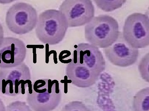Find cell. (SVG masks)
I'll return each mask as SVG.
<instances>
[{"instance_id":"6da1fadb","label":"cell","mask_w":149,"mask_h":111,"mask_svg":"<svg viewBox=\"0 0 149 111\" xmlns=\"http://www.w3.org/2000/svg\"><path fill=\"white\" fill-rule=\"evenodd\" d=\"M68 28L66 18L60 10L49 9L39 14L35 32L41 42L56 45L64 39Z\"/></svg>"},{"instance_id":"7a4b0ae2","label":"cell","mask_w":149,"mask_h":111,"mask_svg":"<svg viewBox=\"0 0 149 111\" xmlns=\"http://www.w3.org/2000/svg\"><path fill=\"white\" fill-rule=\"evenodd\" d=\"M61 90L58 81L39 79L28 89L27 101L33 111H53L61 101Z\"/></svg>"},{"instance_id":"3957f363","label":"cell","mask_w":149,"mask_h":111,"mask_svg":"<svg viewBox=\"0 0 149 111\" xmlns=\"http://www.w3.org/2000/svg\"><path fill=\"white\" fill-rule=\"evenodd\" d=\"M120 33L116 19L107 14L94 16L85 27V39L99 48H107L113 44Z\"/></svg>"},{"instance_id":"277c9868","label":"cell","mask_w":149,"mask_h":111,"mask_svg":"<svg viewBox=\"0 0 149 111\" xmlns=\"http://www.w3.org/2000/svg\"><path fill=\"white\" fill-rule=\"evenodd\" d=\"M37 10L30 4L15 3L9 8L6 15V23L14 34H26L35 29L38 20Z\"/></svg>"},{"instance_id":"5b68a950","label":"cell","mask_w":149,"mask_h":111,"mask_svg":"<svg viewBox=\"0 0 149 111\" xmlns=\"http://www.w3.org/2000/svg\"><path fill=\"white\" fill-rule=\"evenodd\" d=\"M0 91L4 95L24 94L25 87L32 88L29 67L23 63L16 67L0 68Z\"/></svg>"},{"instance_id":"8992f818","label":"cell","mask_w":149,"mask_h":111,"mask_svg":"<svg viewBox=\"0 0 149 111\" xmlns=\"http://www.w3.org/2000/svg\"><path fill=\"white\" fill-rule=\"evenodd\" d=\"M123 38L132 48L143 49L149 45V17L140 12L130 14L125 19Z\"/></svg>"},{"instance_id":"52a82bcc","label":"cell","mask_w":149,"mask_h":111,"mask_svg":"<svg viewBox=\"0 0 149 111\" xmlns=\"http://www.w3.org/2000/svg\"><path fill=\"white\" fill-rule=\"evenodd\" d=\"M59 9L64 14L68 28L85 26L95 16V7L91 0H65Z\"/></svg>"},{"instance_id":"ba28073f","label":"cell","mask_w":149,"mask_h":111,"mask_svg":"<svg viewBox=\"0 0 149 111\" xmlns=\"http://www.w3.org/2000/svg\"><path fill=\"white\" fill-rule=\"evenodd\" d=\"M108 61L114 66L127 67L136 64L139 57V49L133 48L123 38L120 32L116 42L109 47L104 49Z\"/></svg>"},{"instance_id":"9c48e42d","label":"cell","mask_w":149,"mask_h":111,"mask_svg":"<svg viewBox=\"0 0 149 111\" xmlns=\"http://www.w3.org/2000/svg\"><path fill=\"white\" fill-rule=\"evenodd\" d=\"M74 47L72 60L86 66L100 77L105 70L106 62L99 48L88 43H81Z\"/></svg>"},{"instance_id":"30bf717a","label":"cell","mask_w":149,"mask_h":111,"mask_svg":"<svg viewBox=\"0 0 149 111\" xmlns=\"http://www.w3.org/2000/svg\"><path fill=\"white\" fill-rule=\"evenodd\" d=\"M26 47L23 41L13 37H4L0 47V68L16 67L24 63Z\"/></svg>"},{"instance_id":"8fae6325","label":"cell","mask_w":149,"mask_h":111,"mask_svg":"<svg viewBox=\"0 0 149 111\" xmlns=\"http://www.w3.org/2000/svg\"><path fill=\"white\" fill-rule=\"evenodd\" d=\"M67 77L77 87L88 88L95 84L99 76L88 67L72 60L65 69Z\"/></svg>"},{"instance_id":"7c38bea8","label":"cell","mask_w":149,"mask_h":111,"mask_svg":"<svg viewBox=\"0 0 149 111\" xmlns=\"http://www.w3.org/2000/svg\"><path fill=\"white\" fill-rule=\"evenodd\" d=\"M133 111H149V87L139 90L133 97Z\"/></svg>"},{"instance_id":"4fadbf2b","label":"cell","mask_w":149,"mask_h":111,"mask_svg":"<svg viewBox=\"0 0 149 111\" xmlns=\"http://www.w3.org/2000/svg\"><path fill=\"white\" fill-rule=\"evenodd\" d=\"M97 6L104 11H112L120 8L126 1H94Z\"/></svg>"},{"instance_id":"5bb4252c","label":"cell","mask_w":149,"mask_h":111,"mask_svg":"<svg viewBox=\"0 0 149 111\" xmlns=\"http://www.w3.org/2000/svg\"><path fill=\"white\" fill-rule=\"evenodd\" d=\"M61 111H93L83 102L73 101L69 102L62 108Z\"/></svg>"},{"instance_id":"9a60e30c","label":"cell","mask_w":149,"mask_h":111,"mask_svg":"<svg viewBox=\"0 0 149 111\" xmlns=\"http://www.w3.org/2000/svg\"><path fill=\"white\" fill-rule=\"evenodd\" d=\"M139 69L142 78L149 82V53L142 58L139 64Z\"/></svg>"},{"instance_id":"2e32d148","label":"cell","mask_w":149,"mask_h":111,"mask_svg":"<svg viewBox=\"0 0 149 111\" xmlns=\"http://www.w3.org/2000/svg\"><path fill=\"white\" fill-rule=\"evenodd\" d=\"M6 111H33L26 102L16 101L6 107Z\"/></svg>"},{"instance_id":"e0dca14e","label":"cell","mask_w":149,"mask_h":111,"mask_svg":"<svg viewBox=\"0 0 149 111\" xmlns=\"http://www.w3.org/2000/svg\"><path fill=\"white\" fill-rule=\"evenodd\" d=\"M53 53L54 61L55 64L57 63V53L55 51L52 50L51 51H49V45L48 44H46V63L48 64L49 62V57L51 54Z\"/></svg>"},{"instance_id":"ac0fdd59","label":"cell","mask_w":149,"mask_h":111,"mask_svg":"<svg viewBox=\"0 0 149 111\" xmlns=\"http://www.w3.org/2000/svg\"><path fill=\"white\" fill-rule=\"evenodd\" d=\"M71 54L70 51L67 50L62 51L59 56V59L61 63H64V59L68 57Z\"/></svg>"},{"instance_id":"d6986e66","label":"cell","mask_w":149,"mask_h":111,"mask_svg":"<svg viewBox=\"0 0 149 111\" xmlns=\"http://www.w3.org/2000/svg\"><path fill=\"white\" fill-rule=\"evenodd\" d=\"M4 38V30L3 28L1 22H0V47L2 44Z\"/></svg>"},{"instance_id":"ffe728a7","label":"cell","mask_w":149,"mask_h":111,"mask_svg":"<svg viewBox=\"0 0 149 111\" xmlns=\"http://www.w3.org/2000/svg\"><path fill=\"white\" fill-rule=\"evenodd\" d=\"M27 48L29 49H43L44 48V46L43 45H27Z\"/></svg>"},{"instance_id":"44dd1931","label":"cell","mask_w":149,"mask_h":111,"mask_svg":"<svg viewBox=\"0 0 149 111\" xmlns=\"http://www.w3.org/2000/svg\"><path fill=\"white\" fill-rule=\"evenodd\" d=\"M0 111H6V107L2 100L0 98Z\"/></svg>"},{"instance_id":"7402d4cb","label":"cell","mask_w":149,"mask_h":111,"mask_svg":"<svg viewBox=\"0 0 149 111\" xmlns=\"http://www.w3.org/2000/svg\"><path fill=\"white\" fill-rule=\"evenodd\" d=\"M33 62L34 63L37 62V53H36V49L33 48Z\"/></svg>"},{"instance_id":"603a6c76","label":"cell","mask_w":149,"mask_h":111,"mask_svg":"<svg viewBox=\"0 0 149 111\" xmlns=\"http://www.w3.org/2000/svg\"><path fill=\"white\" fill-rule=\"evenodd\" d=\"M0 88H1V85H0Z\"/></svg>"}]
</instances>
